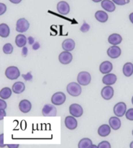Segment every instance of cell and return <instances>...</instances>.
Masks as SVG:
<instances>
[{
  "mask_svg": "<svg viewBox=\"0 0 133 148\" xmlns=\"http://www.w3.org/2000/svg\"><path fill=\"white\" fill-rule=\"evenodd\" d=\"M66 91L69 95L73 97H78L81 94L82 88L80 84L77 82H70L66 87Z\"/></svg>",
  "mask_w": 133,
  "mask_h": 148,
  "instance_id": "obj_1",
  "label": "cell"
},
{
  "mask_svg": "<svg viewBox=\"0 0 133 148\" xmlns=\"http://www.w3.org/2000/svg\"><path fill=\"white\" fill-rule=\"evenodd\" d=\"M5 74L6 77L11 80H16L20 76L19 69L15 66H11V67H7Z\"/></svg>",
  "mask_w": 133,
  "mask_h": 148,
  "instance_id": "obj_2",
  "label": "cell"
},
{
  "mask_svg": "<svg viewBox=\"0 0 133 148\" xmlns=\"http://www.w3.org/2000/svg\"><path fill=\"white\" fill-rule=\"evenodd\" d=\"M91 75L90 74L86 71H82L78 74L77 76V82L81 86H88L91 82Z\"/></svg>",
  "mask_w": 133,
  "mask_h": 148,
  "instance_id": "obj_3",
  "label": "cell"
},
{
  "mask_svg": "<svg viewBox=\"0 0 133 148\" xmlns=\"http://www.w3.org/2000/svg\"><path fill=\"white\" fill-rule=\"evenodd\" d=\"M66 100V96L63 92H57L55 93L52 97V104H55V105L60 106L62 105L65 103Z\"/></svg>",
  "mask_w": 133,
  "mask_h": 148,
  "instance_id": "obj_4",
  "label": "cell"
},
{
  "mask_svg": "<svg viewBox=\"0 0 133 148\" xmlns=\"http://www.w3.org/2000/svg\"><path fill=\"white\" fill-rule=\"evenodd\" d=\"M55 104H47L42 108V115L45 117H55L57 115V108Z\"/></svg>",
  "mask_w": 133,
  "mask_h": 148,
  "instance_id": "obj_5",
  "label": "cell"
},
{
  "mask_svg": "<svg viewBox=\"0 0 133 148\" xmlns=\"http://www.w3.org/2000/svg\"><path fill=\"white\" fill-rule=\"evenodd\" d=\"M30 24L28 20H26L24 18H22L18 20L16 22V32L19 33H24L27 32L28 29L29 28Z\"/></svg>",
  "mask_w": 133,
  "mask_h": 148,
  "instance_id": "obj_6",
  "label": "cell"
},
{
  "mask_svg": "<svg viewBox=\"0 0 133 148\" xmlns=\"http://www.w3.org/2000/svg\"><path fill=\"white\" fill-rule=\"evenodd\" d=\"M114 113L117 117H123L127 112V105L124 102L117 103L114 106Z\"/></svg>",
  "mask_w": 133,
  "mask_h": 148,
  "instance_id": "obj_7",
  "label": "cell"
},
{
  "mask_svg": "<svg viewBox=\"0 0 133 148\" xmlns=\"http://www.w3.org/2000/svg\"><path fill=\"white\" fill-rule=\"evenodd\" d=\"M69 112L71 116L75 117H80L83 114V108L79 104L74 103L70 106Z\"/></svg>",
  "mask_w": 133,
  "mask_h": 148,
  "instance_id": "obj_8",
  "label": "cell"
},
{
  "mask_svg": "<svg viewBox=\"0 0 133 148\" xmlns=\"http://www.w3.org/2000/svg\"><path fill=\"white\" fill-rule=\"evenodd\" d=\"M73 60V56L70 52L64 51L58 56V60L63 65H68Z\"/></svg>",
  "mask_w": 133,
  "mask_h": 148,
  "instance_id": "obj_9",
  "label": "cell"
},
{
  "mask_svg": "<svg viewBox=\"0 0 133 148\" xmlns=\"http://www.w3.org/2000/svg\"><path fill=\"white\" fill-rule=\"evenodd\" d=\"M121 53V50L117 45H113L109 47L107 50V55L112 59L119 58Z\"/></svg>",
  "mask_w": 133,
  "mask_h": 148,
  "instance_id": "obj_10",
  "label": "cell"
},
{
  "mask_svg": "<svg viewBox=\"0 0 133 148\" xmlns=\"http://www.w3.org/2000/svg\"><path fill=\"white\" fill-rule=\"evenodd\" d=\"M57 9L58 13L62 15L68 14L70 11V7L66 1H61L57 3Z\"/></svg>",
  "mask_w": 133,
  "mask_h": 148,
  "instance_id": "obj_11",
  "label": "cell"
},
{
  "mask_svg": "<svg viewBox=\"0 0 133 148\" xmlns=\"http://www.w3.org/2000/svg\"><path fill=\"white\" fill-rule=\"evenodd\" d=\"M114 89L111 86H107L102 89L101 96L105 100H111L114 96Z\"/></svg>",
  "mask_w": 133,
  "mask_h": 148,
  "instance_id": "obj_12",
  "label": "cell"
},
{
  "mask_svg": "<svg viewBox=\"0 0 133 148\" xmlns=\"http://www.w3.org/2000/svg\"><path fill=\"white\" fill-rule=\"evenodd\" d=\"M64 123L66 128L70 130H74L77 127V121L73 116H68L65 118Z\"/></svg>",
  "mask_w": 133,
  "mask_h": 148,
  "instance_id": "obj_13",
  "label": "cell"
},
{
  "mask_svg": "<svg viewBox=\"0 0 133 148\" xmlns=\"http://www.w3.org/2000/svg\"><path fill=\"white\" fill-rule=\"evenodd\" d=\"M32 108V104L29 101L24 99L20 102L19 109L24 114H27L31 111Z\"/></svg>",
  "mask_w": 133,
  "mask_h": 148,
  "instance_id": "obj_14",
  "label": "cell"
},
{
  "mask_svg": "<svg viewBox=\"0 0 133 148\" xmlns=\"http://www.w3.org/2000/svg\"><path fill=\"white\" fill-rule=\"evenodd\" d=\"M117 81V76L114 74L109 73L107 74L102 79V82L104 84L107 86H111L113 85Z\"/></svg>",
  "mask_w": 133,
  "mask_h": 148,
  "instance_id": "obj_15",
  "label": "cell"
},
{
  "mask_svg": "<svg viewBox=\"0 0 133 148\" xmlns=\"http://www.w3.org/2000/svg\"><path fill=\"white\" fill-rule=\"evenodd\" d=\"M101 7L105 11L109 12H114L116 9L115 3L111 0H103L101 1Z\"/></svg>",
  "mask_w": 133,
  "mask_h": 148,
  "instance_id": "obj_16",
  "label": "cell"
},
{
  "mask_svg": "<svg viewBox=\"0 0 133 148\" xmlns=\"http://www.w3.org/2000/svg\"><path fill=\"white\" fill-rule=\"evenodd\" d=\"M112 69H113V65L112 63L109 61H105L103 63H101L99 66V71L102 74H109L110 72H111Z\"/></svg>",
  "mask_w": 133,
  "mask_h": 148,
  "instance_id": "obj_17",
  "label": "cell"
},
{
  "mask_svg": "<svg viewBox=\"0 0 133 148\" xmlns=\"http://www.w3.org/2000/svg\"><path fill=\"white\" fill-rule=\"evenodd\" d=\"M62 49L68 52H71L73 51L75 47V42L73 39H65L62 42Z\"/></svg>",
  "mask_w": 133,
  "mask_h": 148,
  "instance_id": "obj_18",
  "label": "cell"
},
{
  "mask_svg": "<svg viewBox=\"0 0 133 148\" xmlns=\"http://www.w3.org/2000/svg\"><path fill=\"white\" fill-rule=\"evenodd\" d=\"M111 127L109 125L103 124L99 127L98 133L101 137H105L110 134L111 132Z\"/></svg>",
  "mask_w": 133,
  "mask_h": 148,
  "instance_id": "obj_19",
  "label": "cell"
},
{
  "mask_svg": "<svg viewBox=\"0 0 133 148\" xmlns=\"http://www.w3.org/2000/svg\"><path fill=\"white\" fill-rule=\"evenodd\" d=\"M109 125L111 126V128L113 130H114V131L119 129V128L121 126V120H120L117 116L111 117V118L109 119Z\"/></svg>",
  "mask_w": 133,
  "mask_h": 148,
  "instance_id": "obj_20",
  "label": "cell"
},
{
  "mask_svg": "<svg viewBox=\"0 0 133 148\" xmlns=\"http://www.w3.org/2000/svg\"><path fill=\"white\" fill-rule=\"evenodd\" d=\"M108 41L112 45H118L122 41V37L119 34H113L109 37Z\"/></svg>",
  "mask_w": 133,
  "mask_h": 148,
  "instance_id": "obj_21",
  "label": "cell"
},
{
  "mask_svg": "<svg viewBox=\"0 0 133 148\" xmlns=\"http://www.w3.org/2000/svg\"><path fill=\"white\" fill-rule=\"evenodd\" d=\"M25 84L22 82H16L12 85V91L16 94H20L23 93L25 91Z\"/></svg>",
  "mask_w": 133,
  "mask_h": 148,
  "instance_id": "obj_22",
  "label": "cell"
},
{
  "mask_svg": "<svg viewBox=\"0 0 133 148\" xmlns=\"http://www.w3.org/2000/svg\"><path fill=\"white\" fill-rule=\"evenodd\" d=\"M27 39L24 35L19 34L18 35L15 39V43L18 47L23 48L27 44Z\"/></svg>",
  "mask_w": 133,
  "mask_h": 148,
  "instance_id": "obj_23",
  "label": "cell"
},
{
  "mask_svg": "<svg viewBox=\"0 0 133 148\" xmlns=\"http://www.w3.org/2000/svg\"><path fill=\"white\" fill-rule=\"evenodd\" d=\"M95 18L99 22L105 23L109 19V16L106 12L103 11H98L95 13Z\"/></svg>",
  "mask_w": 133,
  "mask_h": 148,
  "instance_id": "obj_24",
  "label": "cell"
},
{
  "mask_svg": "<svg viewBox=\"0 0 133 148\" xmlns=\"http://www.w3.org/2000/svg\"><path fill=\"white\" fill-rule=\"evenodd\" d=\"M123 73L126 77H130L133 74V64L130 62L125 63L123 67Z\"/></svg>",
  "mask_w": 133,
  "mask_h": 148,
  "instance_id": "obj_25",
  "label": "cell"
},
{
  "mask_svg": "<svg viewBox=\"0 0 133 148\" xmlns=\"http://www.w3.org/2000/svg\"><path fill=\"white\" fill-rule=\"evenodd\" d=\"M92 141L88 138H84L79 141L78 144L79 148H91L92 147Z\"/></svg>",
  "mask_w": 133,
  "mask_h": 148,
  "instance_id": "obj_26",
  "label": "cell"
},
{
  "mask_svg": "<svg viewBox=\"0 0 133 148\" xmlns=\"http://www.w3.org/2000/svg\"><path fill=\"white\" fill-rule=\"evenodd\" d=\"M10 35V28L6 24H0V36L3 38H7Z\"/></svg>",
  "mask_w": 133,
  "mask_h": 148,
  "instance_id": "obj_27",
  "label": "cell"
},
{
  "mask_svg": "<svg viewBox=\"0 0 133 148\" xmlns=\"http://www.w3.org/2000/svg\"><path fill=\"white\" fill-rule=\"evenodd\" d=\"M12 93V90H11V88L5 87V88H2L1 91H0V97H1V99H4V100L5 99L6 100V99H8L11 97Z\"/></svg>",
  "mask_w": 133,
  "mask_h": 148,
  "instance_id": "obj_28",
  "label": "cell"
},
{
  "mask_svg": "<svg viewBox=\"0 0 133 148\" xmlns=\"http://www.w3.org/2000/svg\"><path fill=\"white\" fill-rule=\"evenodd\" d=\"M13 47L11 43H6L3 47V51L5 54H11L13 52Z\"/></svg>",
  "mask_w": 133,
  "mask_h": 148,
  "instance_id": "obj_29",
  "label": "cell"
},
{
  "mask_svg": "<svg viewBox=\"0 0 133 148\" xmlns=\"http://www.w3.org/2000/svg\"><path fill=\"white\" fill-rule=\"evenodd\" d=\"M90 25H89L88 24H87L85 21H84L83 25H82V26L80 28V30L81 32L86 33L90 30Z\"/></svg>",
  "mask_w": 133,
  "mask_h": 148,
  "instance_id": "obj_30",
  "label": "cell"
},
{
  "mask_svg": "<svg viewBox=\"0 0 133 148\" xmlns=\"http://www.w3.org/2000/svg\"><path fill=\"white\" fill-rule=\"evenodd\" d=\"M125 117L129 120L133 121V108H130L128 110L126 113H125Z\"/></svg>",
  "mask_w": 133,
  "mask_h": 148,
  "instance_id": "obj_31",
  "label": "cell"
},
{
  "mask_svg": "<svg viewBox=\"0 0 133 148\" xmlns=\"http://www.w3.org/2000/svg\"><path fill=\"white\" fill-rule=\"evenodd\" d=\"M98 148H111V144L108 141H103L100 142L98 145Z\"/></svg>",
  "mask_w": 133,
  "mask_h": 148,
  "instance_id": "obj_32",
  "label": "cell"
},
{
  "mask_svg": "<svg viewBox=\"0 0 133 148\" xmlns=\"http://www.w3.org/2000/svg\"><path fill=\"white\" fill-rule=\"evenodd\" d=\"M112 1L117 5H124L129 2V0H112Z\"/></svg>",
  "mask_w": 133,
  "mask_h": 148,
  "instance_id": "obj_33",
  "label": "cell"
},
{
  "mask_svg": "<svg viewBox=\"0 0 133 148\" xmlns=\"http://www.w3.org/2000/svg\"><path fill=\"white\" fill-rule=\"evenodd\" d=\"M7 11V6L3 3H0V15H3Z\"/></svg>",
  "mask_w": 133,
  "mask_h": 148,
  "instance_id": "obj_34",
  "label": "cell"
},
{
  "mask_svg": "<svg viewBox=\"0 0 133 148\" xmlns=\"http://www.w3.org/2000/svg\"><path fill=\"white\" fill-rule=\"evenodd\" d=\"M7 106V103L4 101V99H0V110L6 109Z\"/></svg>",
  "mask_w": 133,
  "mask_h": 148,
  "instance_id": "obj_35",
  "label": "cell"
},
{
  "mask_svg": "<svg viewBox=\"0 0 133 148\" xmlns=\"http://www.w3.org/2000/svg\"><path fill=\"white\" fill-rule=\"evenodd\" d=\"M5 116H6L5 111V110L1 109V110H0V119L2 120Z\"/></svg>",
  "mask_w": 133,
  "mask_h": 148,
  "instance_id": "obj_36",
  "label": "cell"
},
{
  "mask_svg": "<svg viewBox=\"0 0 133 148\" xmlns=\"http://www.w3.org/2000/svg\"><path fill=\"white\" fill-rule=\"evenodd\" d=\"M27 52H28V49L27 47H23V49H22V56H24V57H25L27 55Z\"/></svg>",
  "mask_w": 133,
  "mask_h": 148,
  "instance_id": "obj_37",
  "label": "cell"
},
{
  "mask_svg": "<svg viewBox=\"0 0 133 148\" xmlns=\"http://www.w3.org/2000/svg\"><path fill=\"white\" fill-rule=\"evenodd\" d=\"M39 48H40V44H39V42H35L34 44H33V48L34 50H38Z\"/></svg>",
  "mask_w": 133,
  "mask_h": 148,
  "instance_id": "obj_38",
  "label": "cell"
},
{
  "mask_svg": "<svg viewBox=\"0 0 133 148\" xmlns=\"http://www.w3.org/2000/svg\"><path fill=\"white\" fill-rule=\"evenodd\" d=\"M27 40H29V45H33V44H34V42H35L34 38L32 37H29V38H28Z\"/></svg>",
  "mask_w": 133,
  "mask_h": 148,
  "instance_id": "obj_39",
  "label": "cell"
},
{
  "mask_svg": "<svg viewBox=\"0 0 133 148\" xmlns=\"http://www.w3.org/2000/svg\"><path fill=\"white\" fill-rule=\"evenodd\" d=\"M22 0H9L10 2H11L12 3L14 4H18L20 3H21V1Z\"/></svg>",
  "mask_w": 133,
  "mask_h": 148,
  "instance_id": "obj_40",
  "label": "cell"
},
{
  "mask_svg": "<svg viewBox=\"0 0 133 148\" xmlns=\"http://www.w3.org/2000/svg\"><path fill=\"white\" fill-rule=\"evenodd\" d=\"M0 138H1V144H0V147H3V146H4L3 144V134H1V137H0Z\"/></svg>",
  "mask_w": 133,
  "mask_h": 148,
  "instance_id": "obj_41",
  "label": "cell"
},
{
  "mask_svg": "<svg viewBox=\"0 0 133 148\" xmlns=\"http://www.w3.org/2000/svg\"><path fill=\"white\" fill-rule=\"evenodd\" d=\"M129 20H130V22H131L133 24V12H132V13H130L129 14Z\"/></svg>",
  "mask_w": 133,
  "mask_h": 148,
  "instance_id": "obj_42",
  "label": "cell"
},
{
  "mask_svg": "<svg viewBox=\"0 0 133 148\" xmlns=\"http://www.w3.org/2000/svg\"><path fill=\"white\" fill-rule=\"evenodd\" d=\"M92 1L95 2V3H99V2H101L103 1V0H92Z\"/></svg>",
  "mask_w": 133,
  "mask_h": 148,
  "instance_id": "obj_43",
  "label": "cell"
},
{
  "mask_svg": "<svg viewBox=\"0 0 133 148\" xmlns=\"http://www.w3.org/2000/svg\"><path fill=\"white\" fill-rule=\"evenodd\" d=\"M129 147H130V148H133V141L130 143V145H129Z\"/></svg>",
  "mask_w": 133,
  "mask_h": 148,
  "instance_id": "obj_44",
  "label": "cell"
},
{
  "mask_svg": "<svg viewBox=\"0 0 133 148\" xmlns=\"http://www.w3.org/2000/svg\"><path fill=\"white\" fill-rule=\"evenodd\" d=\"M131 101H132V104H133V96H132V100H131Z\"/></svg>",
  "mask_w": 133,
  "mask_h": 148,
  "instance_id": "obj_45",
  "label": "cell"
},
{
  "mask_svg": "<svg viewBox=\"0 0 133 148\" xmlns=\"http://www.w3.org/2000/svg\"><path fill=\"white\" fill-rule=\"evenodd\" d=\"M132 136H133V130H132Z\"/></svg>",
  "mask_w": 133,
  "mask_h": 148,
  "instance_id": "obj_46",
  "label": "cell"
}]
</instances>
